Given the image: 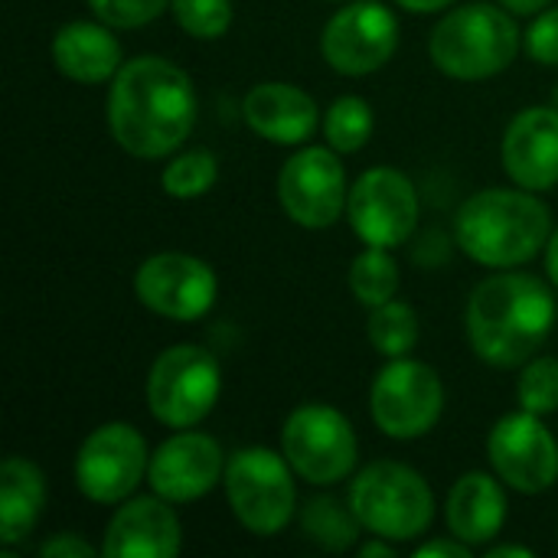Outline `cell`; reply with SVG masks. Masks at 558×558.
I'll use <instances>...</instances> for the list:
<instances>
[{"label": "cell", "mask_w": 558, "mask_h": 558, "mask_svg": "<svg viewBox=\"0 0 558 558\" xmlns=\"http://www.w3.org/2000/svg\"><path fill=\"white\" fill-rule=\"evenodd\" d=\"M199 98L193 78L163 56L124 59L108 88V131L137 160L173 157L196 128Z\"/></svg>", "instance_id": "cell-1"}, {"label": "cell", "mask_w": 558, "mask_h": 558, "mask_svg": "<svg viewBox=\"0 0 558 558\" xmlns=\"http://www.w3.org/2000/svg\"><path fill=\"white\" fill-rule=\"evenodd\" d=\"M556 294L543 278L504 268L471 291L464 333L487 366L520 369L546 347L556 330Z\"/></svg>", "instance_id": "cell-2"}, {"label": "cell", "mask_w": 558, "mask_h": 558, "mask_svg": "<svg viewBox=\"0 0 558 558\" xmlns=\"http://www.w3.org/2000/svg\"><path fill=\"white\" fill-rule=\"evenodd\" d=\"M553 209L523 186H487L468 196L454 216L458 248L484 268H520L546 252Z\"/></svg>", "instance_id": "cell-3"}, {"label": "cell", "mask_w": 558, "mask_h": 558, "mask_svg": "<svg viewBox=\"0 0 558 558\" xmlns=\"http://www.w3.org/2000/svg\"><path fill=\"white\" fill-rule=\"evenodd\" d=\"M523 46L517 16L504 3L451 7L428 36V56L438 72L458 82H484L507 72Z\"/></svg>", "instance_id": "cell-4"}, {"label": "cell", "mask_w": 558, "mask_h": 558, "mask_svg": "<svg viewBox=\"0 0 558 558\" xmlns=\"http://www.w3.org/2000/svg\"><path fill=\"white\" fill-rule=\"evenodd\" d=\"M363 530L389 543H412L435 523L428 481L402 461H373L353 474L347 494Z\"/></svg>", "instance_id": "cell-5"}, {"label": "cell", "mask_w": 558, "mask_h": 558, "mask_svg": "<svg viewBox=\"0 0 558 558\" xmlns=\"http://www.w3.org/2000/svg\"><path fill=\"white\" fill-rule=\"evenodd\" d=\"M294 477L298 474L281 451L248 445L229 454L222 490L239 526L262 539L284 533L298 510Z\"/></svg>", "instance_id": "cell-6"}, {"label": "cell", "mask_w": 558, "mask_h": 558, "mask_svg": "<svg viewBox=\"0 0 558 558\" xmlns=\"http://www.w3.org/2000/svg\"><path fill=\"white\" fill-rule=\"evenodd\" d=\"M219 396L222 366L206 347L173 343L163 353H157V360L147 369V412L173 432L196 428L199 422H206Z\"/></svg>", "instance_id": "cell-7"}, {"label": "cell", "mask_w": 558, "mask_h": 558, "mask_svg": "<svg viewBox=\"0 0 558 558\" xmlns=\"http://www.w3.org/2000/svg\"><path fill=\"white\" fill-rule=\"evenodd\" d=\"M281 454L304 484L333 487L356 474L360 438L340 409L327 402H304L281 425Z\"/></svg>", "instance_id": "cell-8"}, {"label": "cell", "mask_w": 558, "mask_h": 558, "mask_svg": "<svg viewBox=\"0 0 558 558\" xmlns=\"http://www.w3.org/2000/svg\"><path fill=\"white\" fill-rule=\"evenodd\" d=\"M369 415L376 428L396 441L432 435L445 415V383L438 369L412 356L386 360L369 386Z\"/></svg>", "instance_id": "cell-9"}, {"label": "cell", "mask_w": 558, "mask_h": 558, "mask_svg": "<svg viewBox=\"0 0 558 558\" xmlns=\"http://www.w3.org/2000/svg\"><path fill=\"white\" fill-rule=\"evenodd\" d=\"M150 448L128 422H105L85 435L75 451L72 477L85 500L118 507L147 481Z\"/></svg>", "instance_id": "cell-10"}, {"label": "cell", "mask_w": 558, "mask_h": 558, "mask_svg": "<svg viewBox=\"0 0 558 558\" xmlns=\"http://www.w3.org/2000/svg\"><path fill=\"white\" fill-rule=\"evenodd\" d=\"M330 144L298 147L278 170V203L284 216L311 232H324L347 216V170Z\"/></svg>", "instance_id": "cell-11"}, {"label": "cell", "mask_w": 558, "mask_h": 558, "mask_svg": "<svg viewBox=\"0 0 558 558\" xmlns=\"http://www.w3.org/2000/svg\"><path fill=\"white\" fill-rule=\"evenodd\" d=\"M399 49V20L383 0L343 3L320 33L324 62L347 75L363 78L379 72Z\"/></svg>", "instance_id": "cell-12"}, {"label": "cell", "mask_w": 558, "mask_h": 558, "mask_svg": "<svg viewBox=\"0 0 558 558\" xmlns=\"http://www.w3.org/2000/svg\"><path fill=\"white\" fill-rule=\"evenodd\" d=\"M134 298L163 320L193 324L216 307L219 278L209 262L190 252H157L137 265Z\"/></svg>", "instance_id": "cell-13"}, {"label": "cell", "mask_w": 558, "mask_h": 558, "mask_svg": "<svg viewBox=\"0 0 558 558\" xmlns=\"http://www.w3.org/2000/svg\"><path fill=\"white\" fill-rule=\"evenodd\" d=\"M418 190L396 167H373L350 186L347 219L363 245L399 248L418 229Z\"/></svg>", "instance_id": "cell-14"}, {"label": "cell", "mask_w": 558, "mask_h": 558, "mask_svg": "<svg viewBox=\"0 0 558 558\" xmlns=\"http://www.w3.org/2000/svg\"><path fill=\"white\" fill-rule=\"evenodd\" d=\"M490 471L517 494L536 497L558 484V438L543 415L526 409L504 415L487 435Z\"/></svg>", "instance_id": "cell-15"}, {"label": "cell", "mask_w": 558, "mask_h": 558, "mask_svg": "<svg viewBox=\"0 0 558 558\" xmlns=\"http://www.w3.org/2000/svg\"><path fill=\"white\" fill-rule=\"evenodd\" d=\"M226 461L229 458L213 435L180 428L163 445H157V451H150V468H147L150 494L177 507L203 500L222 484Z\"/></svg>", "instance_id": "cell-16"}, {"label": "cell", "mask_w": 558, "mask_h": 558, "mask_svg": "<svg viewBox=\"0 0 558 558\" xmlns=\"http://www.w3.org/2000/svg\"><path fill=\"white\" fill-rule=\"evenodd\" d=\"M173 507L157 494L128 497L105 530L101 553L108 558H173L183 549V523Z\"/></svg>", "instance_id": "cell-17"}, {"label": "cell", "mask_w": 558, "mask_h": 558, "mask_svg": "<svg viewBox=\"0 0 558 558\" xmlns=\"http://www.w3.org/2000/svg\"><path fill=\"white\" fill-rule=\"evenodd\" d=\"M507 177L533 193L558 186V108L530 105L504 131L500 144Z\"/></svg>", "instance_id": "cell-18"}, {"label": "cell", "mask_w": 558, "mask_h": 558, "mask_svg": "<svg viewBox=\"0 0 558 558\" xmlns=\"http://www.w3.org/2000/svg\"><path fill=\"white\" fill-rule=\"evenodd\" d=\"M242 118L252 134L278 147H304L324 121L314 95L294 82L252 85L242 98Z\"/></svg>", "instance_id": "cell-19"}, {"label": "cell", "mask_w": 558, "mask_h": 558, "mask_svg": "<svg viewBox=\"0 0 558 558\" xmlns=\"http://www.w3.org/2000/svg\"><path fill=\"white\" fill-rule=\"evenodd\" d=\"M507 484L497 474L487 471H468L454 481V487L448 490V504H445V523L448 533L461 543L474 546H490L510 513L507 504Z\"/></svg>", "instance_id": "cell-20"}, {"label": "cell", "mask_w": 558, "mask_h": 558, "mask_svg": "<svg viewBox=\"0 0 558 558\" xmlns=\"http://www.w3.org/2000/svg\"><path fill=\"white\" fill-rule=\"evenodd\" d=\"M52 65L78 85H105L124 65V49L108 23L72 20L52 36Z\"/></svg>", "instance_id": "cell-21"}, {"label": "cell", "mask_w": 558, "mask_h": 558, "mask_svg": "<svg viewBox=\"0 0 558 558\" xmlns=\"http://www.w3.org/2000/svg\"><path fill=\"white\" fill-rule=\"evenodd\" d=\"M46 510V477L20 454H10L0 468V546L16 549L29 539Z\"/></svg>", "instance_id": "cell-22"}, {"label": "cell", "mask_w": 558, "mask_h": 558, "mask_svg": "<svg viewBox=\"0 0 558 558\" xmlns=\"http://www.w3.org/2000/svg\"><path fill=\"white\" fill-rule=\"evenodd\" d=\"M301 533L317 543L320 549L327 553H347L360 543V533H363V523L360 517L353 513L350 500L340 504L337 497L330 494H320V497H311L301 510Z\"/></svg>", "instance_id": "cell-23"}, {"label": "cell", "mask_w": 558, "mask_h": 558, "mask_svg": "<svg viewBox=\"0 0 558 558\" xmlns=\"http://www.w3.org/2000/svg\"><path fill=\"white\" fill-rule=\"evenodd\" d=\"M418 314L412 304L392 298L379 307L369 311V324H366V337L373 343V350L386 360H399L409 356L418 343Z\"/></svg>", "instance_id": "cell-24"}, {"label": "cell", "mask_w": 558, "mask_h": 558, "mask_svg": "<svg viewBox=\"0 0 558 558\" xmlns=\"http://www.w3.org/2000/svg\"><path fill=\"white\" fill-rule=\"evenodd\" d=\"M350 291L356 304L363 307H379L399 294V265L392 258V248H376L366 245L353 262H350Z\"/></svg>", "instance_id": "cell-25"}, {"label": "cell", "mask_w": 558, "mask_h": 558, "mask_svg": "<svg viewBox=\"0 0 558 558\" xmlns=\"http://www.w3.org/2000/svg\"><path fill=\"white\" fill-rule=\"evenodd\" d=\"M324 137L337 154H356L369 144L373 128H376V114L373 105L360 95H340L337 101H330V108L324 111Z\"/></svg>", "instance_id": "cell-26"}, {"label": "cell", "mask_w": 558, "mask_h": 558, "mask_svg": "<svg viewBox=\"0 0 558 558\" xmlns=\"http://www.w3.org/2000/svg\"><path fill=\"white\" fill-rule=\"evenodd\" d=\"M219 180V163L209 150H177L160 170V186L170 199H199Z\"/></svg>", "instance_id": "cell-27"}, {"label": "cell", "mask_w": 558, "mask_h": 558, "mask_svg": "<svg viewBox=\"0 0 558 558\" xmlns=\"http://www.w3.org/2000/svg\"><path fill=\"white\" fill-rule=\"evenodd\" d=\"M517 402L533 415H556L558 412V356L536 353L530 363L520 366L517 376Z\"/></svg>", "instance_id": "cell-28"}, {"label": "cell", "mask_w": 558, "mask_h": 558, "mask_svg": "<svg viewBox=\"0 0 558 558\" xmlns=\"http://www.w3.org/2000/svg\"><path fill=\"white\" fill-rule=\"evenodd\" d=\"M173 23L193 39H222L232 29V0H170Z\"/></svg>", "instance_id": "cell-29"}, {"label": "cell", "mask_w": 558, "mask_h": 558, "mask_svg": "<svg viewBox=\"0 0 558 558\" xmlns=\"http://www.w3.org/2000/svg\"><path fill=\"white\" fill-rule=\"evenodd\" d=\"M95 20L111 29H141L170 10V0H88Z\"/></svg>", "instance_id": "cell-30"}, {"label": "cell", "mask_w": 558, "mask_h": 558, "mask_svg": "<svg viewBox=\"0 0 558 558\" xmlns=\"http://www.w3.org/2000/svg\"><path fill=\"white\" fill-rule=\"evenodd\" d=\"M523 43L533 62L558 69V7H546L543 13L533 16Z\"/></svg>", "instance_id": "cell-31"}, {"label": "cell", "mask_w": 558, "mask_h": 558, "mask_svg": "<svg viewBox=\"0 0 558 558\" xmlns=\"http://www.w3.org/2000/svg\"><path fill=\"white\" fill-rule=\"evenodd\" d=\"M39 556L43 558H95L98 556V549H95L92 543H85L82 536H75V533H59V536H52V539H46V543L39 546Z\"/></svg>", "instance_id": "cell-32"}, {"label": "cell", "mask_w": 558, "mask_h": 558, "mask_svg": "<svg viewBox=\"0 0 558 558\" xmlns=\"http://www.w3.org/2000/svg\"><path fill=\"white\" fill-rule=\"evenodd\" d=\"M415 558H471V546L461 539H432L415 549Z\"/></svg>", "instance_id": "cell-33"}, {"label": "cell", "mask_w": 558, "mask_h": 558, "mask_svg": "<svg viewBox=\"0 0 558 558\" xmlns=\"http://www.w3.org/2000/svg\"><path fill=\"white\" fill-rule=\"evenodd\" d=\"M396 7H402L405 13H422V16H428V13H445V10H451L458 0H392Z\"/></svg>", "instance_id": "cell-34"}, {"label": "cell", "mask_w": 558, "mask_h": 558, "mask_svg": "<svg viewBox=\"0 0 558 558\" xmlns=\"http://www.w3.org/2000/svg\"><path fill=\"white\" fill-rule=\"evenodd\" d=\"M497 3H504L513 16H536L546 7H553V0H497Z\"/></svg>", "instance_id": "cell-35"}, {"label": "cell", "mask_w": 558, "mask_h": 558, "mask_svg": "<svg viewBox=\"0 0 558 558\" xmlns=\"http://www.w3.org/2000/svg\"><path fill=\"white\" fill-rule=\"evenodd\" d=\"M396 556V543L383 539V536H373L369 543L360 546V558H392Z\"/></svg>", "instance_id": "cell-36"}, {"label": "cell", "mask_w": 558, "mask_h": 558, "mask_svg": "<svg viewBox=\"0 0 558 558\" xmlns=\"http://www.w3.org/2000/svg\"><path fill=\"white\" fill-rule=\"evenodd\" d=\"M543 258H546V275H549V284H553V288H558V226L553 229L549 242H546V252H543Z\"/></svg>", "instance_id": "cell-37"}, {"label": "cell", "mask_w": 558, "mask_h": 558, "mask_svg": "<svg viewBox=\"0 0 558 558\" xmlns=\"http://www.w3.org/2000/svg\"><path fill=\"white\" fill-rule=\"evenodd\" d=\"M536 549L530 546H490L487 549V558H533Z\"/></svg>", "instance_id": "cell-38"}, {"label": "cell", "mask_w": 558, "mask_h": 558, "mask_svg": "<svg viewBox=\"0 0 558 558\" xmlns=\"http://www.w3.org/2000/svg\"><path fill=\"white\" fill-rule=\"evenodd\" d=\"M553 105L558 108V85H556V92H553Z\"/></svg>", "instance_id": "cell-39"}, {"label": "cell", "mask_w": 558, "mask_h": 558, "mask_svg": "<svg viewBox=\"0 0 558 558\" xmlns=\"http://www.w3.org/2000/svg\"><path fill=\"white\" fill-rule=\"evenodd\" d=\"M330 3H350V0H330Z\"/></svg>", "instance_id": "cell-40"}]
</instances>
